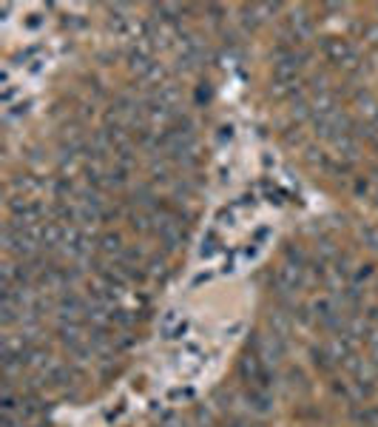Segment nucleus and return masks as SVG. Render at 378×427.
Returning <instances> with one entry per match:
<instances>
[{"mask_svg": "<svg viewBox=\"0 0 378 427\" xmlns=\"http://www.w3.org/2000/svg\"><path fill=\"white\" fill-rule=\"evenodd\" d=\"M364 32H367L370 43H378V26H364Z\"/></svg>", "mask_w": 378, "mask_h": 427, "instance_id": "obj_5", "label": "nucleus"}, {"mask_svg": "<svg viewBox=\"0 0 378 427\" xmlns=\"http://www.w3.org/2000/svg\"><path fill=\"white\" fill-rule=\"evenodd\" d=\"M333 149H336L339 157L355 160V154H358V137H355V131H347V134L336 137V140H333Z\"/></svg>", "mask_w": 378, "mask_h": 427, "instance_id": "obj_3", "label": "nucleus"}, {"mask_svg": "<svg viewBox=\"0 0 378 427\" xmlns=\"http://www.w3.org/2000/svg\"><path fill=\"white\" fill-rule=\"evenodd\" d=\"M279 9H282L279 4H251V6H242V23H245V29H256L270 15H276Z\"/></svg>", "mask_w": 378, "mask_h": 427, "instance_id": "obj_2", "label": "nucleus"}, {"mask_svg": "<svg viewBox=\"0 0 378 427\" xmlns=\"http://www.w3.org/2000/svg\"><path fill=\"white\" fill-rule=\"evenodd\" d=\"M319 49H322V54H325L333 66H339V68H341L350 57H355V51L350 49V43H347V40H341V37H322Z\"/></svg>", "mask_w": 378, "mask_h": 427, "instance_id": "obj_1", "label": "nucleus"}, {"mask_svg": "<svg viewBox=\"0 0 378 427\" xmlns=\"http://www.w3.org/2000/svg\"><path fill=\"white\" fill-rule=\"evenodd\" d=\"M196 100H199V103H208V100H210V89H208V83L196 92Z\"/></svg>", "mask_w": 378, "mask_h": 427, "instance_id": "obj_4", "label": "nucleus"}]
</instances>
